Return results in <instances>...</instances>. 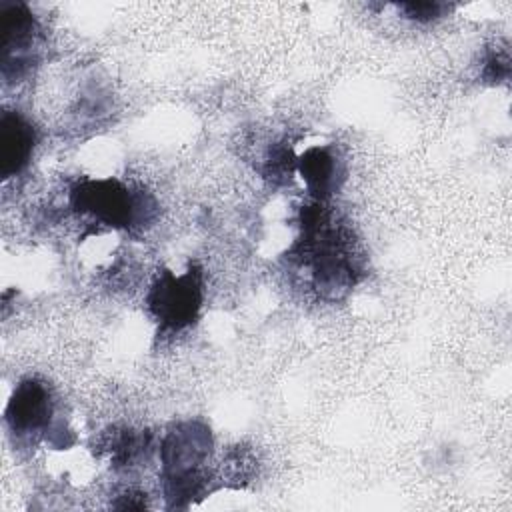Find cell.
I'll list each match as a JSON object with an SVG mask.
<instances>
[{
    "mask_svg": "<svg viewBox=\"0 0 512 512\" xmlns=\"http://www.w3.org/2000/svg\"><path fill=\"white\" fill-rule=\"evenodd\" d=\"M300 234L288 250V260L310 268L314 290L326 300L346 296L362 276L360 256L350 230L326 202L300 210Z\"/></svg>",
    "mask_w": 512,
    "mask_h": 512,
    "instance_id": "1",
    "label": "cell"
},
{
    "mask_svg": "<svg viewBox=\"0 0 512 512\" xmlns=\"http://www.w3.org/2000/svg\"><path fill=\"white\" fill-rule=\"evenodd\" d=\"M212 452L210 428L198 420L174 424L160 446L162 484L172 508H186L196 498L210 494L212 474L206 468Z\"/></svg>",
    "mask_w": 512,
    "mask_h": 512,
    "instance_id": "2",
    "label": "cell"
},
{
    "mask_svg": "<svg viewBox=\"0 0 512 512\" xmlns=\"http://www.w3.org/2000/svg\"><path fill=\"white\" fill-rule=\"evenodd\" d=\"M68 200L76 214L106 228H144L156 214V202L148 192L118 178H80L70 186Z\"/></svg>",
    "mask_w": 512,
    "mask_h": 512,
    "instance_id": "3",
    "label": "cell"
},
{
    "mask_svg": "<svg viewBox=\"0 0 512 512\" xmlns=\"http://www.w3.org/2000/svg\"><path fill=\"white\" fill-rule=\"evenodd\" d=\"M202 302L204 276L198 264H190L182 274L160 268L146 294V310L160 332H180L192 326L200 316Z\"/></svg>",
    "mask_w": 512,
    "mask_h": 512,
    "instance_id": "4",
    "label": "cell"
},
{
    "mask_svg": "<svg viewBox=\"0 0 512 512\" xmlns=\"http://www.w3.org/2000/svg\"><path fill=\"white\" fill-rule=\"evenodd\" d=\"M4 422L8 430L22 438H44L52 444L66 446L64 436L70 432L62 430V422L56 420V396L48 382L28 376L22 378L4 410Z\"/></svg>",
    "mask_w": 512,
    "mask_h": 512,
    "instance_id": "5",
    "label": "cell"
},
{
    "mask_svg": "<svg viewBox=\"0 0 512 512\" xmlns=\"http://www.w3.org/2000/svg\"><path fill=\"white\" fill-rule=\"evenodd\" d=\"M0 76L6 84H16L32 72L40 56L42 28L28 8L20 0L0 2Z\"/></svg>",
    "mask_w": 512,
    "mask_h": 512,
    "instance_id": "6",
    "label": "cell"
},
{
    "mask_svg": "<svg viewBox=\"0 0 512 512\" xmlns=\"http://www.w3.org/2000/svg\"><path fill=\"white\" fill-rule=\"evenodd\" d=\"M296 172L314 202H328L344 182V162L334 146H310L296 158Z\"/></svg>",
    "mask_w": 512,
    "mask_h": 512,
    "instance_id": "7",
    "label": "cell"
},
{
    "mask_svg": "<svg viewBox=\"0 0 512 512\" xmlns=\"http://www.w3.org/2000/svg\"><path fill=\"white\" fill-rule=\"evenodd\" d=\"M36 148V128L18 110L0 116V176L4 180L26 170Z\"/></svg>",
    "mask_w": 512,
    "mask_h": 512,
    "instance_id": "8",
    "label": "cell"
},
{
    "mask_svg": "<svg viewBox=\"0 0 512 512\" xmlns=\"http://www.w3.org/2000/svg\"><path fill=\"white\" fill-rule=\"evenodd\" d=\"M152 448V434L148 430L120 428L114 430L106 442L110 462L114 468H132L148 458Z\"/></svg>",
    "mask_w": 512,
    "mask_h": 512,
    "instance_id": "9",
    "label": "cell"
},
{
    "mask_svg": "<svg viewBox=\"0 0 512 512\" xmlns=\"http://www.w3.org/2000/svg\"><path fill=\"white\" fill-rule=\"evenodd\" d=\"M294 172H296V156L292 152V146H288L286 142L272 144L262 164L264 178H268L272 184H288Z\"/></svg>",
    "mask_w": 512,
    "mask_h": 512,
    "instance_id": "10",
    "label": "cell"
},
{
    "mask_svg": "<svg viewBox=\"0 0 512 512\" xmlns=\"http://www.w3.org/2000/svg\"><path fill=\"white\" fill-rule=\"evenodd\" d=\"M398 10L410 20L430 22L444 16L450 10V6L444 2H402L398 4Z\"/></svg>",
    "mask_w": 512,
    "mask_h": 512,
    "instance_id": "11",
    "label": "cell"
},
{
    "mask_svg": "<svg viewBox=\"0 0 512 512\" xmlns=\"http://www.w3.org/2000/svg\"><path fill=\"white\" fill-rule=\"evenodd\" d=\"M510 76V58L504 52H490L482 64V78L488 84L506 82Z\"/></svg>",
    "mask_w": 512,
    "mask_h": 512,
    "instance_id": "12",
    "label": "cell"
}]
</instances>
